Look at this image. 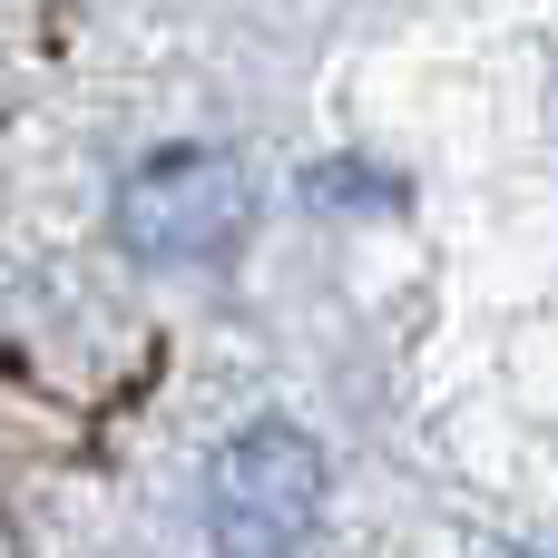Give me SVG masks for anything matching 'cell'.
<instances>
[{"label": "cell", "mask_w": 558, "mask_h": 558, "mask_svg": "<svg viewBox=\"0 0 558 558\" xmlns=\"http://www.w3.org/2000/svg\"><path fill=\"white\" fill-rule=\"evenodd\" d=\"M324 500V461L294 422H255L206 471V539L216 558H294Z\"/></svg>", "instance_id": "cell-1"}, {"label": "cell", "mask_w": 558, "mask_h": 558, "mask_svg": "<svg viewBox=\"0 0 558 558\" xmlns=\"http://www.w3.org/2000/svg\"><path fill=\"white\" fill-rule=\"evenodd\" d=\"M245 226V167L216 147H167L118 186V245L137 265H206Z\"/></svg>", "instance_id": "cell-2"}, {"label": "cell", "mask_w": 558, "mask_h": 558, "mask_svg": "<svg viewBox=\"0 0 558 558\" xmlns=\"http://www.w3.org/2000/svg\"><path fill=\"white\" fill-rule=\"evenodd\" d=\"M530 558H558V539H549V549H530Z\"/></svg>", "instance_id": "cell-3"}]
</instances>
